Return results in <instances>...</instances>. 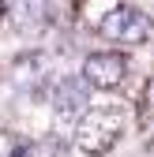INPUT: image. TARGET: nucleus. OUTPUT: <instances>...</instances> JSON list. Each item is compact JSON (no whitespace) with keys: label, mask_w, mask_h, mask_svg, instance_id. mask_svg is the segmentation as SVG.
I'll list each match as a JSON object with an SVG mask.
<instances>
[{"label":"nucleus","mask_w":154,"mask_h":157,"mask_svg":"<svg viewBox=\"0 0 154 157\" xmlns=\"http://www.w3.org/2000/svg\"><path fill=\"white\" fill-rule=\"evenodd\" d=\"M11 157H30V146H15V150H11Z\"/></svg>","instance_id":"6"},{"label":"nucleus","mask_w":154,"mask_h":157,"mask_svg":"<svg viewBox=\"0 0 154 157\" xmlns=\"http://www.w3.org/2000/svg\"><path fill=\"white\" fill-rule=\"evenodd\" d=\"M83 78L90 90H117L128 78V60L120 52H90L83 60Z\"/></svg>","instance_id":"3"},{"label":"nucleus","mask_w":154,"mask_h":157,"mask_svg":"<svg viewBox=\"0 0 154 157\" xmlns=\"http://www.w3.org/2000/svg\"><path fill=\"white\" fill-rule=\"evenodd\" d=\"M0 15H4V0H0Z\"/></svg>","instance_id":"7"},{"label":"nucleus","mask_w":154,"mask_h":157,"mask_svg":"<svg viewBox=\"0 0 154 157\" xmlns=\"http://www.w3.org/2000/svg\"><path fill=\"white\" fill-rule=\"evenodd\" d=\"M120 131H124V120L117 109H87L75 124V146L87 157H102L117 146Z\"/></svg>","instance_id":"1"},{"label":"nucleus","mask_w":154,"mask_h":157,"mask_svg":"<svg viewBox=\"0 0 154 157\" xmlns=\"http://www.w3.org/2000/svg\"><path fill=\"white\" fill-rule=\"evenodd\" d=\"M11 23L19 34H42L53 23L49 0H11Z\"/></svg>","instance_id":"5"},{"label":"nucleus","mask_w":154,"mask_h":157,"mask_svg":"<svg viewBox=\"0 0 154 157\" xmlns=\"http://www.w3.org/2000/svg\"><path fill=\"white\" fill-rule=\"evenodd\" d=\"M102 37L105 41H120V45H143L147 37H150V19L139 11V8H132V4H120V8H113L105 11L102 19Z\"/></svg>","instance_id":"2"},{"label":"nucleus","mask_w":154,"mask_h":157,"mask_svg":"<svg viewBox=\"0 0 154 157\" xmlns=\"http://www.w3.org/2000/svg\"><path fill=\"white\" fill-rule=\"evenodd\" d=\"M53 109L60 120H79V116L90 109V82L83 75H68L56 82L53 90Z\"/></svg>","instance_id":"4"}]
</instances>
